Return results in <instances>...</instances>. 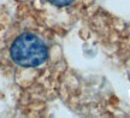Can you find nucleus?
<instances>
[{
    "mask_svg": "<svg viewBox=\"0 0 130 118\" xmlns=\"http://www.w3.org/2000/svg\"><path fill=\"white\" fill-rule=\"evenodd\" d=\"M52 5L54 6H58V7H64V6H68L70 5L74 0H48Z\"/></svg>",
    "mask_w": 130,
    "mask_h": 118,
    "instance_id": "nucleus-2",
    "label": "nucleus"
},
{
    "mask_svg": "<svg viewBox=\"0 0 130 118\" xmlns=\"http://www.w3.org/2000/svg\"><path fill=\"white\" fill-rule=\"evenodd\" d=\"M47 47L35 34L24 33L14 40L10 47L12 60L23 68H35L47 59Z\"/></svg>",
    "mask_w": 130,
    "mask_h": 118,
    "instance_id": "nucleus-1",
    "label": "nucleus"
}]
</instances>
